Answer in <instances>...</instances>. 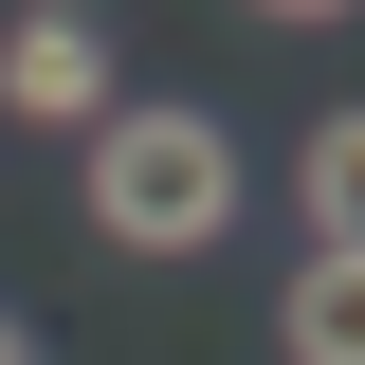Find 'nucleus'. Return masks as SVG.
<instances>
[{"label":"nucleus","mask_w":365,"mask_h":365,"mask_svg":"<svg viewBox=\"0 0 365 365\" xmlns=\"http://www.w3.org/2000/svg\"><path fill=\"white\" fill-rule=\"evenodd\" d=\"M73 182H91V237H110V256H220L237 201H256V182H237V128L182 110V91H128Z\"/></svg>","instance_id":"nucleus-1"},{"label":"nucleus","mask_w":365,"mask_h":365,"mask_svg":"<svg viewBox=\"0 0 365 365\" xmlns=\"http://www.w3.org/2000/svg\"><path fill=\"white\" fill-rule=\"evenodd\" d=\"M0 110L91 146L110 110H128V73H110V19H91V0H37V19H0Z\"/></svg>","instance_id":"nucleus-2"},{"label":"nucleus","mask_w":365,"mask_h":365,"mask_svg":"<svg viewBox=\"0 0 365 365\" xmlns=\"http://www.w3.org/2000/svg\"><path fill=\"white\" fill-rule=\"evenodd\" d=\"M292 365H365V256H292Z\"/></svg>","instance_id":"nucleus-3"},{"label":"nucleus","mask_w":365,"mask_h":365,"mask_svg":"<svg viewBox=\"0 0 365 365\" xmlns=\"http://www.w3.org/2000/svg\"><path fill=\"white\" fill-rule=\"evenodd\" d=\"M0 365H37V329H19V311H0Z\"/></svg>","instance_id":"nucleus-4"}]
</instances>
